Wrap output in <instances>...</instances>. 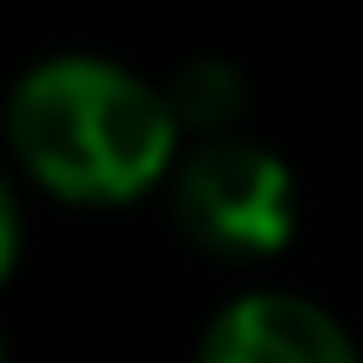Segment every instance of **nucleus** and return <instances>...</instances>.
<instances>
[{
	"instance_id": "nucleus-1",
	"label": "nucleus",
	"mask_w": 363,
	"mask_h": 363,
	"mask_svg": "<svg viewBox=\"0 0 363 363\" xmlns=\"http://www.w3.org/2000/svg\"><path fill=\"white\" fill-rule=\"evenodd\" d=\"M6 140L19 166L64 204H128L179 147L166 89L108 57H51L19 77L6 102Z\"/></svg>"
},
{
	"instance_id": "nucleus-2",
	"label": "nucleus",
	"mask_w": 363,
	"mask_h": 363,
	"mask_svg": "<svg viewBox=\"0 0 363 363\" xmlns=\"http://www.w3.org/2000/svg\"><path fill=\"white\" fill-rule=\"evenodd\" d=\"M179 230L217 262H262L294 236V179L287 166L236 134H204L172 179Z\"/></svg>"
},
{
	"instance_id": "nucleus-3",
	"label": "nucleus",
	"mask_w": 363,
	"mask_h": 363,
	"mask_svg": "<svg viewBox=\"0 0 363 363\" xmlns=\"http://www.w3.org/2000/svg\"><path fill=\"white\" fill-rule=\"evenodd\" d=\"M198 363H357V345L300 294H242L204 332Z\"/></svg>"
},
{
	"instance_id": "nucleus-4",
	"label": "nucleus",
	"mask_w": 363,
	"mask_h": 363,
	"mask_svg": "<svg viewBox=\"0 0 363 363\" xmlns=\"http://www.w3.org/2000/svg\"><path fill=\"white\" fill-rule=\"evenodd\" d=\"M166 102L179 115V134L198 128V134H223L242 108H249V77L230 64V57H191L172 83H166Z\"/></svg>"
},
{
	"instance_id": "nucleus-5",
	"label": "nucleus",
	"mask_w": 363,
	"mask_h": 363,
	"mask_svg": "<svg viewBox=\"0 0 363 363\" xmlns=\"http://www.w3.org/2000/svg\"><path fill=\"white\" fill-rule=\"evenodd\" d=\"M13 255H19V217H13V191H6V179H0V281H6V268H13Z\"/></svg>"
},
{
	"instance_id": "nucleus-6",
	"label": "nucleus",
	"mask_w": 363,
	"mask_h": 363,
	"mask_svg": "<svg viewBox=\"0 0 363 363\" xmlns=\"http://www.w3.org/2000/svg\"><path fill=\"white\" fill-rule=\"evenodd\" d=\"M0 363H6V345H0Z\"/></svg>"
}]
</instances>
